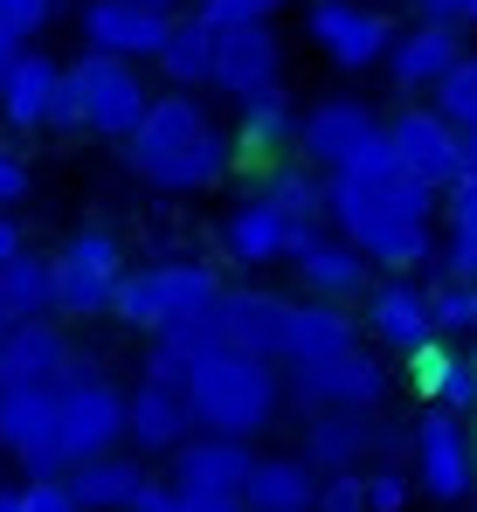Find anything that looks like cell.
<instances>
[{"mask_svg": "<svg viewBox=\"0 0 477 512\" xmlns=\"http://www.w3.org/2000/svg\"><path fill=\"white\" fill-rule=\"evenodd\" d=\"M21 250H28V243H21V229H14V222L0 215V270H7V263H14Z\"/></svg>", "mask_w": 477, "mask_h": 512, "instance_id": "47", "label": "cell"}, {"mask_svg": "<svg viewBox=\"0 0 477 512\" xmlns=\"http://www.w3.org/2000/svg\"><path fill=\"white\" fill-rule=\"evenodd\" d=\"M49 7H56V0H0V35H7L14 49H28V35L49 21Z\"/></svg>", "mask_w": 477, "mask_h": 512, "instance_id": "40", "label": "cell"}, {"mask_svg": "<svg viewBox=\"0 0 477 512\" xmlns=\"http://www.w3.org/2000/svg\"><path fill=\"white\" fill-rule=\"evenodd\" d=\"M263 201L291 222V229H318V215H332V194H325V180L305 167H277L263 180Z\"/></svg>", "mask_w": 477, "mask_h": 512, "instance_id": "34", "label": "cell"}, {"mask_svg": "<svg viewBox=\"0 0 477 512\" xmlns=\"http://www.w3.org/2000/svg\"><path fill=\"white\" fill-rule=\"evenodd\" d=\"M367 333L388 353H408V360L422 346H436V305H429V291L415 277H381L367 291Z\"/></svg>", "mask_w": 477, "mask_h": 512, "instance_id": "18", "label": "cell"}, {"mask_svg": "<svg viewBox=\"0 0 477 512\" xmlns=\"http://www.w3.org/2000/svg\"><path fill=\"white\" fill-rule=\"evenodd\" d=\"M443 243H436V256H443V284H477V173H464L450 194H443Z\"/></svg>", "mask_w": 477, "mask_h": 512, "instance_id": "31", "label": "cell"}, {"mask_svg": "<svg viewBox=\"0 0 477 512\" xmlns=\"http://www.w3.org/2000/svg\"><path fill=\"white\" fill-rule=\"evenodd\" d=\"M70 77L83 84V125L104 132V139H132L146 125V111L159 104L139 77V63H118V56H97V49L70 63Z\"/></svg>", "mask_w": 477, "mask_h": 512, "instance_id": "8", "label": "cell"}, {"mask_svg": "<svg viewBox=\"0 0 477 512\" xmlns=\"http://www.w3.org/2000/svg\"><path fill=\"white\" fill-rule=\"evenodd\" d=\"M256 450L236 443V436H194L180 457H173V492H249V478H256Z\"/></svg>", "mask_w": 477, "mask_h": 512, "instance_id": "21", "label": "cell"}, {"mask_svg": "<svg viewBox=\"0 0 477 512\" xmlns=\"http://www.w3.org/2000/svg\"><path fill=\"white\" fill-rule=\"evenodd\" d=\"M222 305V277L208 263H159V270H132L118 284V305L111 319H125L132 333H166V326H194V319H215Z\"/></svg>", "mask_w": 477, "mask_h": 512, "instance_id": "4", "label": "cell"}, {"mask_svg": "<svg viewBox=\"0 0 477 512\" xmlns=\"http://www.w3.org/2000/svg\"><path fill=\"white\" fill-rule=\"evenodd\" d=\"M194 402H187V388H159V381H139L132 388V443H139V457L159 450V457H180L187 443H194Z\"/></svg>", "mask_w": 477, "mask_h": 512, "instance_id": "22", "label": "cell"}, {"mask_svg": "<svg viewBox=\"0 0 477 512\" xmlns=\"http://www.w3.org/2000/svg\"><path fill=\"white\" fill-rule=\"evenodd\" d=\"M436 118H450L464 139L477 132V56H464V63L436 84Z\"/></svg>", "mask_w": 477, "mask_h": 512, "instance_id": "36", "label": "cell"}, {"mask_svg": "<svg viewBox=\"0 0 477 512\" xmlns=\"http://www.w3.org/2000/svg\"><path fill=\"white\" fill-rule=\"evenodd\" d=\"M215 90H229L236 104L284 90V49H277V35H270V28H236V35H222V49H215Z\"/></svg>", "mask_w": 477, "mask_h": 512, "instance_id": "19", "label": "cell"}, {"mask_svg": "<svg viewBox=\"0 0 477 512\" xmlns=\"http://www.w3.org/2000/svg\"><path fill=\"white\" fill-rule=\"evenodd\" d=\"M298 111H291V90H270V97H249L242 104V153H256V160H270V153H284L291 139H298Z\"/></svg>", "mask_w": 477, "mask_h": 512, "instance_id": "32", "label": "cell"}, {"mask_svg": "<svg viewBox=\"0 0 477 512\" xmlns=\"http://www.w3.org/2000/svg\"><path fill=\"white\" fill-rule=\"evenodd\" d=\"M56 90H63V70H56L49 56L21 49V63H14V70H7V84H0V118H7L14 132H35V125H49Z\"/></svg>", "mask_w": 477, "mask_h": 512, "instance_id": "26", "label": "cell"}, {"mask_svg": "<svg viewBox=\"0 0 477 512\" xmlns=\"http://www.w3.org/2000/svg\"><path fill=\"white\" fill-rule=\"evenodd\" d=\"M422 21L429 28H464V21H477V0H422Z\"/></svg>", "mask_w": 477, "mask_h": 512, "instance_id": "44", "label": "cell"}, {"mask_svg": "<svg viewBox=\"0 0 477 512\" xmlns=\"http://www.w3.org/2000/svg\"><path fill=\"white\" fill-rule=\"evenodd\" d=\"M408 499H415V478H408L401 464L367 471V512H408Z\"/></svg>", "mask_w": 477, "mask_h": 512, "instance_id": "39", "label": "cell"}, {"mask_svg": "<svg viewBox=\"0 0 477 512\" xmlns=\"http://www.w3.org/2000/svg\"><path fill=\"white\" fill-rule=\"evenodd\" d=\"M415 388L436 402V409H450V416H477V353H457V346H422L415 360Z\"/></svg>", "mask_w": 477, "mask_h": 512, "instance_id": "27", "label": "cell"}, {"mask_svg": "<svg viewBox=\"0 0 477 512\" xmlns=\"http://www.w3.org/2000/svg\"><path fill=\"white\" fill-rule=\"evenodd\" d=\"M21 499H28V512H83L77 499H70V478H28Z\"/></svg>", "mask_w": 477, "mask_h": 512, "instance_id": "42", "label": "cell"}, {"mask_svg": "<svg viewBox=\"0 0 477 512\" xmlns=\"http://www.w3.org/2000/svg\"><path fill=\"white\" fill-rule=\"evenodd\" d=\"M0 450L14 464H28V478H70L63 395L56 388H0Z\"/></svg>", "mask_w": 477, "mask_h": 512, "instance_id": "7", "label": "cell"}, {"mask_svg": "<svg viewBox=\"0 0 477 512\" xmlns=\"http://www.w3.org/2000/svg\"><path fill=\"white\" fill-rule=\"evenodd\" d=\"M325 194H332V229L367 263H381L388 277H408V270H422L436 256V229L429 222H436L443 194H429L422 180H408L388 139L353 173H332Z\"/></svg>", "mask_w": 477, "mask_h": 512, "instance_id": "1", "label": "cell"}, {"mask_svg": "<svg viewBox=\"0 0 477 512\" xmlns=\"http://www.w3.org/2000/svg\"><path fill=\"white\" fill-rule=\"evenodd\" d=\"M291 395H298V409H360V416H374L381 402H388V367L367 353V346H353V353H339V360H318V367H291V381H284Z\"/></svg>", "mask_w": 477, "mask_h": 512, "instance_id": "11", "label": "cell"}, {"mask_svg": "<svg viewBox=\"0 0 477 512\" xmlns=\"http://www.w3.org/2000/svg\"><path fill=\"white\" fill-rule=\"evenodd\" d=\"M388 146H395L401 173L422 180L429 194H450V187L471 173V139H464L450 118H436V104H429V111H401L395 125H388Z\"/></svg>", "mask_w": 477, "mask_h": 512, "instance_id": "9", "label": "cell"}, {"mask_svg": "<svg viewBox=\"0 0 477 512\" xmlns=\"http://www.w3.org/2000/svg\"><path fill=\"white\" fill-rule=\"evenodd\" d=\"M388 139V125L360 104V97H325L305 111V125H298V146H305V160L325 173H353L374 146Z\"/></svg>", "mask_w": 477, "mask_h": 512, "instance_id": "10", "label": "cell"}, {"mask_svg": "<svg viewBox=\"0 0 477 512\" xmlns=\"http://www.w3.org/2000/svg\"><path fill=\"white\" fill-rule=\"evenodd\" d=\"M173 28L180 21L153 0H90L83 7V42L97 56H118V63H159Z\"/></svg>", "mask_w": 477, "mask_h": 512, "instance_id": "12", "label": "cell"}, {"mask_svg": "<svg viewBox=\"0 0 477 512\" xmlns=\"http://www.w3.org/2000/svg\"><path fill=\"white\" fill-rule=\"evenodd\" d=\"M291 222L256 194V201H242V208H229V222H222V250L236 256V263H277V256H291Z\"/></svg>", "mask_w": 477, "mask_h": 512, "instance_id": "29", "label": "cell"}, {"mask_svg": "<svg viewBox=\"0 0 477 512\" xmlns=\"http://www.w3.org/2000/svg\"><path fill=\"white\" fill-rule=\"evenodd\" d=\"M215 49H222V35H215L201 14H187V21L173 28V42H166L159 70H166L173 84H215Z\"/></svg>", "mask_w": 477, "mask_h": 512, "instance_id": "35", "label": "cell"}, {"mask_svg": "<svg viewBox=\"0 0 477 512\" xmlns=\"http://www.w3.org/2000/svg\"><path fill=\"white\" fill-rule=\"evenodd\" d=\"M381 443V429L374 416H360V409H318L305 416V464H312L318 478H346V471H360L367 464V450Z\"/></svg>", "mask_w": 477, "mask_h": 512, "instance_id": "20", "label": "cell"}, {"mask_svg": "<svg viewBox=\"0 0 477 512\" xmlns=\"http://www.w3.org/2000/svg\"><path fill=\"white\" fill-rule=\"evenodd\" d=\"M0 291H7V305L21 312V326H28V319H49V312H56V256L21 250L0 270Z\"/></svg>", "mask_w": 477, "mask_h": 512, "instance_id": "33", "label": "cell"}, {"mask_svg": "<svg viewBox=\"0 0 477 512\" xmlns=\"http://www.w3.org/2000/svg\"><path fill=\"white\" fill-rule=\"evenodd\" d=\"M277 7H284V0H201L194 14H201L215 35H236V28H270Z\"/></svg>", "mask_w": 477, "mask_h": 512, "instance_id": "37", "label": "cell"}, {"mask_svg": "<svg viewBox=\"0 0 477 512\" xmlns=\"http://www.w3.org/2000/svg\"><path fill=\"white\" fill-rule=\"evenodd\" d=\"M471 173H477V132H471Z\"/></svg>", "mask_w": 477, "mask_h": 512, "instance_id": "50", "label": "cell"}, {"mask_svg": "<svg viewBox=\"0 0 477 512\" xmlns=\"http://www.w3.org/2000/svg\"><path fill=\"white\" fill-rule=\"evenodd\" d=\"M318 512H367V471L325 478V485H318Z\"/></svg>", "mask_w": 477, "mask_h": 512, "instance_id": "41", "label": "cell"}, {"mask_svg": "<svg viewBox=\"0 0 477 512\" xmlns=\"http://www.w3.org/2000/svg\"><path fill=\"white\" fill-rule=\"evenodd\" d=\"M14 326H21V312H14V305H7V291H0V346H7V333H14Z\"/></svg>", "mask_w": 477, "mask_h": 512, "instance_id": "48", "label": "cell"}, {"mask_svg": "<svg viewBox=\"0 0 477 512\" xmlns=\"http://www.w3.org/2000/svg\"><path fill=\"white\" fill-rule=\"evenodd\" d=\"M222 353V333H215V319H194V326H166L153 340V353H146V381H159V388H187L208 360Z\"/></svg>", "mask_w": 477, "mask_h": 512, "instance_id": "28", "label": "cell"}, {"mask_svg": "<svg viewBox=\"0 0 477 512\" xmlns=\"http://www.w3.org/2000/svg\"><path fill=\"white\" fill-rule=\"evenodd\" d=\"M14 201H28V167H21V160L0 146V215H7Z\"/></svg>", "mask_w": 477, "mask_h": 512, "instance_id": "45", "label": "cell"}, {"mask_svg": "<svg viewBox=\"0 0 477 512\" xmlns=\"http://www.w3.org/2000/svg\"><path fill=\"white\" fill-rule=\"evenodd\" d=\"M464 63V35L457 28H401L395 35V56H388V70H395L401 90H436L450 70Z\"/></svg>", "mask_w": 477, "mask_h": 512, "instance_id": "24", "label": "cell"}, {"mask_svg": "<svg viewBox=\"0 0 477 512\" xmlns=\"http://www.w3.org/2000/svg\"><path fill=\"white\" fill-rule=\"evenodd\" d=\"M77 360L83 353L70 346V333L56 319H28L0 346V388H63L77 374Z\"/></svg>", "mask_w": 477, "mask_h": 512, "instance_id": "16", "label": "cell"}, {"mask_svg": "<svg viewBox=\"0 0 477 512\" xmlns=\"http://www.w3.org/2000/svg\"><path fill=\"white\" fill-rule=\"evenodd\" d=\"M0 512H28V499H21V485H7V492H0Z\"/></svg>", "mask_w": 477, "mask_h": 512, "instance_id": "49", "label": "cell"}, {"mask_svg": "<svg viewBox=\"0 0 477 512\" xmlns=\"http://www.w3.org/2000/svg\"><path fill=\"white\" fill-rule=\"evenodd\" d=\"M436 333H477V284H436Z\"/></svg>", "mask_w": 477, "mask_h": 512, "instance_id": "38", "label": "cell"}, {"mask_svg": "<svg viewBox=\"0 0 477 512\" xmlns=\"http://www.w3.org/2000/svg\"><path fill=\"white\" fill-rule=\"evenodd\" d=\"M56 395H63V457H70V471L97 464V457H118V443L132 436V395H118L90 367V353L77 360V374Z\"/></svg>", "mask_w": 477, "mask_h": 512, "instance_id": "5", "label": "cell"}, {"mask_svg": "<svg viewBox=\"0 0 477 512\" xmlns=\"http://www.w3.org/2000/svg\"><path fill=\"white\" fill-rule=\"evenodd\" d=\"M146 492H153V478H146L139 457H97V464L70 471V499L83 512H139Z\"/></svg>", "mask_w": 477, "mask_h": 512, "instance_id": "25", "label": "cell"}, {"mask_svg": "<svg viewBox=\"0 0 477 512\" xmlns=\"http://www.w3.org/2000/svg\"><path fill=\"white\" fill-rule=\"evenodd\" d=\"M187 402H194V423L208 436H236L249 443L256 429H270L277 402H284V381L270 360H249V353H215L194 381H187Z\"/></svg>", "mask_w": 477, "mask_h": 512, "instance_id": "3", "label": "cell"}, {"mask_svg": "<svg viewBox=\"0 0 477 512\" xmlns=\"http://www.w3.org/2000/svg\"><path fill=\"white\" fill-rule=\"evenodd\" d=\"M360 346V319L346 305H291V333H284V367H318V360H339Z\"/></svg>", "mask_w": 477, "mask_h": 512, "instance_id": "23", "label": "cell"}, {"mask_svg": "<svg viewBox=\"0 0 477 512\" xmlns=\"http://www.w3.org/2000/svg\"><path fill=\"white\" fill-rule=\"evenodd\" d=\"M305 28H312L318 49L332 56V70H367V63H381V56H395L388 14H374V7H360V0H312Z\"/></svg>", "mask_w": 477, "mask_h": 512, "instance_id": "14", "label": "cell"}, {"mask_svg": "<svg viewBox=\"0 0 477 512\" xmlns=\"http://www.w3.org/2000/svg\"><path fill=\"white\" fill-rule=\"evenodd\" d=\"M415 485H422L429 499H443V506L471 499V485H477V443H471V429H464V416L429 409V416L415 423Z\"/></svg>", "mask_w": 477, "mask_h": 512, "instance_id": "13", "label": "cell"}, {"mask_svg": "<svg viewBox=\"0 0 477 512\" xmlns=\"http://www.w3.org/2000/svg\"><path fill=\"white\" fill-rule=\"evenodd\" d=\"M284 263L298 270V284H305L312 298H325V305H346V298L374 291V263L353 250L346 236H325V229H298Z\"/></svg>", "mask_w": 477, "mask_h": 512, "instance_id": "15", "label": "cell"}, {"mask_svg": "<svg viewBox=\"0 0 477 512\" xmlns=\"http://www.w3.org/2000/svg\"><path fill=\"white\" fill-rule=\"evenodd\" d=\"M180 512H249V499H236V492H180Z\"/></svg>", "mask_w": 477, "mask_h": 512, "instance_id": "46", "label": "cell"}, {"mask_svg": "<svg viewBox=\"0 0 477 512\" xmlns=\"http://www.w3.org/2000/svg\"><path fill=\"white\" fill-rule=\"evenodd\" d=\"M125 243L111 229H77L63 256H56V312L63 319H97L118 305V284H125Z\"/></svg>", "mask_w": 477, "mask_h": 512, "instance_id": "6", "label": "cell"}, {"mask_svg": "<svg viewBox=\"0 0 477 512\" xmlns=\"http://www.w3.org/2000/svg\"><path fill=\"white\" fill-rule=\"evenodd\" d=\"M318 478L305 457H263L256 478H249V512H318Z\"/></svg>", "mask_w": 477, "mask_h": 512, "instance_id": "30", "label": "cell"}, {"mask_svg": "<svg viewBox=\"0 0 477 512\" xmlns=\"http://www.w3.org/2000/svg\"><path fill=\"white\" fill-rule=\"evenodd\" d=\"M56 132H83V84L63 70V90H56V111H49Z\"/></svg>", "mask_w": 477, "mask_h": 512, "instance_id": "43", "label": "cell"}, {"mask_svg": "<svg viewBox=\"0 0 477 512\" xmlns=\"http://www.w3.org/2000/svg\"><path fill=\"white\" fill-rule=\"evenodd\" d=\"M229 160H236L229 132L187 90L159 97L146 111V125L125 139V167L139 173L146 187H159V194H201V187H215L229 173Z\"/></svg>", "mask_w": 477, "mask_h": 512, "instance_id": "2", "label": "cell"}, {"mask_svg": "<svg viewBox=\"0 0 477 512\" xmlns=\"http://www.w3.org/2000/svg\"><path fill=\"white\" fill-rule=\"evenodd\" d=\"M215 333H222L229 353H249V360H284L291 298H277V291H222V305H215Z\"/></svg>", "mask_w": 477, "mask_h": 512, "instance_id": "17", "label": "cell"}]
</instances>
